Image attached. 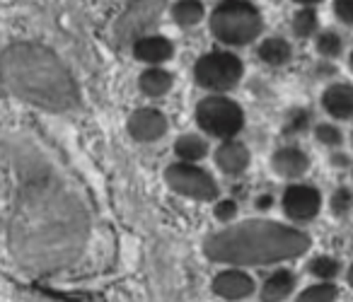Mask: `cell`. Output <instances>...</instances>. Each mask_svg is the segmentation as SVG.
I'll return each mask as SVG.
<instances>
[{
	"mask_svg": "<svg viewBox=\"0 0 353 302\" xmlns=\"http://www.w3.org/2000/svg\"><path fill=\"white\" fill-rule=\"evenodd\" d=\"M319 20H317V12L314 8H300L298 12L293 15V34L300 37V39H307L317 32Z\"/></svg>",
	"mask_w": 353,
	"mask_h": 302,
	"instance_id": "d6986e66",
	"label": "cell"
},
{
	"mask_svg": "<svg viewBox=\"0 0 353 302\" xmlns=\"http://www.w3.org/2000/svg\"><path fill=\"white\" fill-rule=\"evenodd\" d=\"M339 271H341V263L334 256H317L310 261V273L322 281H332L334 276H339Z\"/></svg>",
	"mask_w": 353,
	"mask_h": 302,
	"instance_id": "603a6c76",
	"label": "cell"
},
{
	"mask_svg": "<svg viewBox=\"0 0 353 302\" xmlns=\"http://www.w3.org/2000/svg\"><path fill=\"white\" fill-rule=\"evenodd\" d=\"M295 288V276L288 268H279L274 271L261 285V300L264 302H283L285 297L293 292Z\"/></svg>",
	"mask_w": 353,
	"mask_h": 302,
	"instance_id": "9a60e30c",
	"label": "cell"
},
{
	"mask_svg": "<svg viewBox=\"0 0 353 302\" xmlns=\"http://www.w3.org/2000/svg\"><path fill=\"white\" fill-rule=\"evenodd\" d=\"M213 160H216V167L221 172H225V174H230V177H240L242 172L250 167L252 155L245 143L230 138V141H223L221 145H218Z\"/></svg>",
	"mask_w": 353,
	"mask_h": 302,
	"instance_id": "8fae6325",
	"label": "cell"
},
{
	"mask_svg": "<svg viewBox=\"0 0 353 302\" xmlns=\"http://www.w3.org/2000/svg\"><path fill=\"white\" fill-rule=\"evenodd\" d=\"M329 205H332L334 215H346L348 210L353 208V191L346 189V186L336 189V191H334V196H332V201H329Z\"/></svg>",
	"mask_w": 353,
	"mask_h": 302,
	"instance_id": "cb8c5ba5",
	"label": "cell"
},
{
	"mask_svg": "<svg viewBox=\"0 0 353 302\" xmlns=\"http://www.w3.org/2000/svg\"><path fill=\"white\" fill-rule=\"evenodd\" d=\"M348 283L353 285V266H351V271H348Z\"/></svg>",
	"mask_w": 353,
	"mask_h": 302,
	"instance_id": "f546056e",
	"label": "cell"
},
{
	"mask_svg": "<svg viewBox=\"0 0 353 302\" xmlns=\"http://www.w3.org/2000/svg\"><path fill=\"white\" fill-rule=\"evenodd\" d=\"M165 181L174 194L194 201H216L218 184L196 162H174L165 170Z\"/></svg>",
	"mask_w": 353,
	"mask_h": 302,
	"instance_id": "8992f818",
	"label": "cell"
},
{
	"mask_svg": "<svg viewBox=\"0 0 353 302\" xmlns=\"http://www.w3.org/2000/svg\"><path fill=\"white\" fill-rule=\"evenodd\" d=\"M131 51H133V59L141 61V63L162 66L167 61H172L174 44H172V39H167L162 34H143L131 44Z\"/></svg>",
	"mask_w": 353,
	"mask_h": 302,
	"instance_id": "30bf717a",
	"label": "cell"
},
{
	"mask_svg": "<svg viewBox=\"0 0 353 302\" xmlns=\"http://www.w3.org/2000/svg\"><path fill=\"white\" fill-rule=\"evenodd\" d=\"M208 30L225 46H247L261 34L264 17L250 0H223L208 17Z\"/></svg>",
	"mask_w": 353,
	"mask_h": 302,
	"instance_id": "3957f363",
	"label": "cell"
},
{
	"mask_svg": "<svg viewBox=\"0 0 353 302\" xmlns=\"http://www.w3.org/2000/svg\"><path fill=\"white\" fill-rule=\"evenodd\" d=\"M254 278L242 268H225L213 278V292L223 300H245L254 292Z\"/></svg>",
	"mask_w": 353,
	"mask_h": 302,
	"instance_id": "9c48e42d",
	"label": "cell"
},
{
	"mask_svg": "<svg viewBox=\"0 0 353 302\" xmlns=\"http://www.w3.org/2000/svg\"><path fill=\"white\" fill-rule=\"evenodd\" d=\"M314 138L327 148L341 145V131H339L336 126H332V123H319V126L314 128Z\"/></svg>",
	"mask_w": 353,
	"mask_h": 302,
	"instance_id": "d4e9b609",
	"label": "cell"
},
{
	"mask_svg": "<svg viewBox=\"0 0 353 302\" xmlns=\"http://www.w3.org/2000/svg\"><path fill=\"white\" fill-rule=\"evenodd\" d=\"M336 295H339L336 285H334L332 281H324V283H317V285H310L307 290H303L295 302H334Z\"/></svg>",
	"mask_w": 353,
	"mask_h": 302,
	"instance_id": "ffe728a7",
	"label": "cell"
},
{
	"mask_svg": "<svg viewBox=\"0 0 353 302\" xmlns=\"http://www.w3.org/2000/svg\"><path fill=\"white\" fill-rule=\"evenodd\" d=\"M174 152L182 162H199L208 155V143L196 133H184V136L176 138Z\"/></svg>",
	"mask_w": 353,
	"mask_h": 302,
	"instance_id": "ac0fdd59",
	"label": "cell"
},
{
	"mask_svg": "<svg viewBox=\"0 0 353 302\" xmlns=\"http://www.w3.org/2000/svg\"><path fill=\"white\" fill-rule=\"evenodd\" d=\"M351 141H353V136H351Z\"/></svg>",
	"mask_w": 353,
	"mask_h": 302,
	"instance_id": "1f68e13d",
	"label": "cell"
},
{
	"mask_svg": "<svg viewBox=\"0 0 353 302\" xmlns=\"http://www.w3.org/2000/svg\"><path fill=\"white\" fill-rule=\"evenodd\" d=\"M213 215H216L218 223L230 225L232 220H235V215H237V203H235V201H230V199L218 201L216 208H213Z\"/></svg>",
	"mask_w": 353,
	"mask_h": 302,
	"instance_id": "484cf974",
	"label": "cell"
},
{
	"mask_svg": "<svg viewBox=\"0 0 353 302\" xmlns=\"http://www.w3.org/2000/svg\"><path fill=\"white\" fill-rule=\"evenodd\" d=\"M310 247V237L288 225L271 220H247L208 237L206 256L211 261L252 266L295 259Z\"/></svg>",
	"mask_w": 353,
	"mask_h": 302,
	"instance_id": "7a4b0ae2",
	"label": "cell"
},
{
	"mask_svg": "<svg viewBox=\"0 0 353 302\" xmlns=\"http://www.w3.org/2000/svg\"><path fill=\"white\" fill-rule=\"evenodd\" d=\"M334 12L341 22L353 25V0H334Z\"/></svg>",
	"mask_w": 353,
	"mask_h": 302,
	"instance_id": "4316f807",
	"label": "cell"
},
{
	"mask_svg": "<svg viewBox=\"0 0 353 302\" xmlns=\"http://www.w3.org/2000/svg\"><path fill=\"white\" fill-rule=\"evenodd\" d=\"M174 85V75L162 66H148L138 78V88L148 97H165Z\"/></svg>",
	"mask_w": 353,
	"mask_h": 302,
	"instance_id": "5bb4252c",
	"label": "cell"
},
{
	"mask_svg": "<svg viewBox=\"0 0 353 302\" xmlns=\"http://www.w3.org/2000/svg\"><path fill=\"white\" fill-rule=\"evenodd\" d=\"M271 167L279 177H285V179H298L305 172L310 170V157L305 155L300 148L295 145H285L279 148L271 157Z\"/></svg>",
	"mask_w": 353,
	"mask_h": 302,
	"instance_id": "7c38bea8",
	"label": "cell"
},
{
	"mask_svg": "<svg viewBox=\"0 0 353 302\" xmlns=\"http://www.w3.org/2000/svg\"><path fill=\"white\" fill-rule=\"evenodd\" d=\"M271 203H274V199H271L269 194H264V196H259V199H256V208H259V210L271 208Z\"/></svg>",
	"mask_w": 353,
	"mask_h": 302,
	"instance_id": "83f0119b",
	"label": "cell"
},
{
	"mask_svg": "<svg viewBox=\"0 0 353 302\" xmlns=\"http://www.w3.org/2000/svg\"><path fill=\"white\" fill-rule=\"evenodd\" d=\"M310 121H312V117H310L307 109H290L283 121V133L285 136H298V133L307 131Z\"/></svg>",
	"mask_w": 353,
	"mask_h": 302,
	"instance_id": "44dd1931",
	"label": "cell"
},
{
	"mask_svg": "<svg viewBox=\"0 0 353 302\" xmlns=\"http://www.w3.org/2000/svg\"><path fill=\"white\" fill-rule=\"evenodd\" d=\"M322 107L334 119H353V85H329L322 94Z\"/></svg>",
	"mask_w": 353,
	"mask_h": 302,
	"instance_id": "4fadbf2b",
	"label": "cell"
},
{
	"mask_svg": "<svg viewBox=\"0 0 353 302\" xmlns=\"http://www.w3.org/2000/svg\"><path fill=\"white\" fill-rule=\"evenodd\" d=\"M203 17H206V6L201 0H176L172 6V20L184 30L196 27L199 22H203Z\"/></svg>",
	"mask_w": 353,
	"mask_h": 302,
	"instance_id": "e0dca14e",
	"label": "cell"
},
{
	"mask_svg": "<svg viewBox=\"0 0 353 302\" xmlns=\"http://www.w3.org/2000/svg\"><path fill=\"white\" fill-rule=\"evenodd\" d=\"M196 123L208 136L230 141L245 126V112L230 97L223 94H208L196 104Z\"/></svg>",
	"mask_w": 353,
	"mask_h": 302,
	"instance_id": "277c9868",
	"label": "cell"
},
{
	"mask_svg": "<svg viewBox=\"0 0 353 302\" xmlns=\"http://www.w3.org/2000/svg\"><path fill=\"white\" fill-rule=\"evenodd\" d=\"M317 51H319V56H324V59H336L339 54H341V49H343V41H341V37L336 34V32H332V30H327V32H322V34L317 37Z\"/></svg>",
	"mask_w": 353,
	"mask_h": 302,
	"instance_id": "7402d4cb",
	"label": "cell"
},
{
	"mask_svg": "<svg viewBox=\"0 0 353 302\" xmlns=\"http://www.w3.org/2000/svg\"><path fill=\"white\" fill-rule=\"evenodd\" d=\"M281 205H283V213L288 215L295 223H307L322 208V196L314 186L310 184H293L285 189L283 199H281Z\"/></svg>",
	"mask_w": 353,
	"mask_h": 302,
	"instance_id": "52a82bcc",
	"label": "cell"
},
{
	"mask_svg": "<svg viewBox=\"0 0 353 302\" xmlns=\"http://www.w3.org/2000/svg\"><path fill=\"white\" fill-rule=\"evenodd\" d=\"M128 133H131V138H136V141H141V143L160 141L167 133L165 114L155 107L138 109V112H133L131 119H128Z\"/></svg>",
	"mask_w": 353,
	"mask_h": 302,
	"instance_id": "ba28073f",
	"label": "cell"
},
{
	"mask_svg": "<svg viewBox=\"0 0 353 302\" xmlns=\"http://www.w3.org/2000/svg\"><path fill=\"white\" fill-rule=\"evenodd\" d=\"M348 66H351V70H353V54H351V59H348Z\"/></svg>",
	"mask_w": 353,
	"mask_h": 302,
	"instance_id": "4dcf8cb0",
	"label": "cell"
},
{
	"mask_svg": "<svg viewBox=\"0 0 353 302\" xmlns=\"http://www.w3.org/2000/svg\"><path fill=\"white\" fill-rule=\"evenodd\" d=\"M0 80L15 97L61 112L78 102V85L61 59L41 44H12L0 56Z\"/></svg>",
	"mask_w": 353,
	"mask_h": 302,
	"instance_id": "6da1fadb",
	"label": "cell"
},
{
	"mask_svg": "<svg viewBox=\"0 0 353 302\" xmlns=\"http://www.w3.org/2000/svg\"><path fill=\"white\" fill-rule=\"evenodd\" d=\"M293 3H298V6H303V8H312V6H317V3H322V0H293Z\"/></svg>",
	"mask_w": 353,
	"mask_h": 302,
	"instance_id": "f1b7e54d",
	"label": "cell"
},
{
	"mask_svg": "<svg viewBox=\"0 0 353 302\" xmlns=\"http://www.w3.org/2000/svg\"><path fill=\"white\" fill-rule=\"evenodd\" d=\"M242 75L245 66L232 51H208L194 63V80L211 92H228L240 83Z\"/></svg>",
	"mask_w": 353,
	"mask_h": 302,
	"instance_id": "5b68a950",
	"label": "cell"
},
{
	"mask_svg": "<svg viewBox=\"0 0 353 302\" xmlns=\"http://www.w3.org/2000/svg\"><path fill=\"white\" fill-rule=\"evenodd\" d=\"M256 56H259L261 63L271 66V68H281V66H285L293 59V46L285 39H281V37H269V39H264L259 44Z\"/></svg>",
	"mask_w": 353,
	"mask_h": 302,
	"instance_id": "2e32d148",
	"label": "cell"
}]
</instances>
